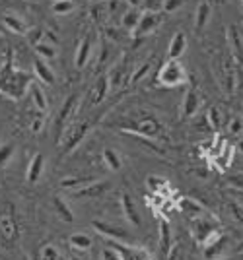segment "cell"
<instances>
[{"mask_svg":"<svg viewBox=\"0 0 243 260\" xmlns=\"http://www.w3.org/2000/svg\"><path fill=\"white\" fill-rule=\"evenodd\" d=\"M29 86H32V78L14 66L10 51L4 66L0 68V93L10 99H22Z\"/></svg>","mask_w":243,"mask_h":260,"instance_id":"6da1fadb","label":"cell"},{"mask_svg":"<svg viewBox=\"0 0 243 260\" xmlns=\"http://www.w3.org/2000/svg\"><path fill=\"white\" fill-rule=\"evenodd\" d=\"M158 82H160V86L166 87L185 86L187 84V72H185V68L179 60H167L158 72Z\"/></svg>","mask_w":243,"mask_h":260,"instance_id":"7a4b0ae2","label":"cell"},{"mask_svg":"<svg viewBox=\"0 0 243 260\" xmlns=\"http://www.w3.org/2000/svg\"><path fill=\"white\" fill-rule=\"evenodd\" d=\"M92 225H94V229H96L100 235H103V237L109 239V241L129 243V241L133 239L129 229L121 228V225H115V223H107V221H101V219H94Z\"/></svg>","mask_w":243,"mask_h":260,"instance_id":"3957f363","label":"cell"},{"mask_svg":"<svg viewBox=\"0 0 243 260\" xmlns=\"http://www.w3.org/2000/svg\"><path fill=\"white\" fill-rule=\"evenodd\" d=\"M20 235V229L16 223V217L12 214V210H2L0 208V237L6 243H14Z\"/></svg>","mask_w":243,"mask_h":260,"instance_id":"277c9868","label":"cell"},{"mask_svg":"<svg viewBox=\"0 0 243 260\" xmlns=\"http://www.w3.org/2000/svg\"><path fill=\"white\" fill-rule=\"evenodd\" d=\"M127 132H134L140 138H156L160 134V122L154 117H142V119H138L136 122H133L127 128Z\"/></svg>","mask_w":243,"mask_h":260,"instance_id":"5b68a950","label":"cell"},{"mask_svg":"<svg viewBox=\"0 0 243 260\" xmlns=\"http://www.w3.org/2000/svg\"><path fill=\"white\" fill-rule=\"evenodd\" d=\"M78 95H70L67 99V103L63 105L60 109V113H58V117H56V128H58V134H63V132H67L70 128V124H72V119H74V113H76V107H78Z\"/></svg>","mask_w":243,"mask_h":260,"instance_id":"8992f818","label":"cell"},{"mask_svg":"<svg viewBox=\"0 0 243 260\" xmlns=\"http://www.w3.org/2000/svg\"><path fill=\"white\" fill-rule=\"evenodd\" d=\"M89 122H80V124H70V128L67 130L65 136V153H70L72 150H76L78 144L84 140V136L88 134Z\"/></svg>","mask_w":243,"mask_h":260,"instance_id":"52a82bcc","label":"cell"},{"mask_svg":"<svg viewBox=\"0 0 243 260\" xmlns=\"http://www.w3.org/2000/svg\"><path fill=\"white\" fill-rule=\"evenodd\" d=\"M109 247L117 250L123 256V260H152L150 252L142 247H131V245H125V243H117V241H111Z\"/></svg>","mask_w":243,"mask_h":260,"instance_id":"ba28073f","label":"cell"},{"mask_svg":"<svg viewBox=\"0 0 243 260\" xmlns=\"http://www.w3.org/2000/svg\"><path fill=\"white\" fill-rule=\"evenodd\" d=\"M160 25V14H156V12H144L142 10V16H140V22L136 25V29L133 31L134 37H146L148 33H152Z\"/></svg>","mask_w":243,"mask_h":260,"instance_id":"9c48e42d","label":"cell"},{"mask_svg":"<svg viewBox=\"0 0 243 260\" xmlns=\"http://www.w3.org/2000/svg\"><path fill=\"white\" fill-rule=\"evenodd\" d=\"M109 87H111V80H109V74H103L96 80V84L89 87V99H92V105L96 107V105H100L103 99L107 98V93H109Z\"/></svg>","mask_w":243,"mask_h":260,"instance_id":"30bf717a","label":"cell"},{"mask_svg":"<svg viewBox=\"0 0 243 260\" xmlns=\"http://www.w3.org/2000/svg\"><path fill=\"white\" fill-rule=\"evenodd\" d=\"M200 107V95L199 91H197V87H189L187 93H185V98H183V105H181V113H183V117L185 119H191V117H195L197 115V111Z\"/></svg>","mask_w":243,"mask_h":260,"instance_id":"8fae6325","label":"cell"},{"mask_svg":"<svg viewBox=\"0 0 243 260\" xmlns=\"http://www.w3.org/2000/svg\"><path fill=\"white\" fill-rule=\"evenodd\" d=\"M216 229H220V225L218 223H212V221H208V219H195L193 221V233H195V239L199 241L200 245H204V241L216 231Z\"/></svg>","mask_w":243,"mask_h":260,"instance_id":"7c38bea8","label":"cell"},{"mask_svg":"<svg viewBox=\"0 0 243 260\" xmlns=\"http://www.w3.org/2000/svg\"><path fill=\"white\" fill-rule=\"evenodd\" d=\"M43 171H45V155L41 152H37L32 157V161L27 165V171H25V177H27V181L32 184H35L41 177H43Z\"/></svg>","mask_w":243,"mask_h":260,"instance_id":"4fadbf2b","label":"cell"},{"mask_svg":"<svg viewBox=\"0 0 243 260\" xmlns=\"http://www.w3.org/2000/svg\"><path fill=\"white\" fill-rule=\"evenodd\" d=\"M185 51H187V35L183 31H177L167 47V56H169V60H179Z\"/></svg>","mask_w":243,"mask_h":260,"instance_id":"5bb4252c","label":"cell"},{"mask_svg":"<svg viewBox=\"0 0 243 260\" xmlns=\"http://www.w3.org/2000/svg\"><path fill=\"white\" fill-rule=\"evenodd\" d=\"M171 254V228L167 221L160 223V260H169Z\"/></svg>","mask_w":243,"mask_h":260,"instance_id":"9a60e30c","label":"cell"},{"mask_svg":"<svg viewBox=\"0 0 243 260\" xmlns=\"http://www.w3.org/2000/svg\"><path fill=\"white\" fill-rule=\"evenodd\" d=\"M121 208H123V214H125V217H127L129 223H133V225H136V228L142 223L140 214H138V210H136V206H134V200L127 194V192L121 196Z\"/></svg>","mask_w":243,"mask_h":260,"instance_id":"2e32d148","label":"cell"},{"mask_svg":"<svg viewBox=\"0 0 243 260\" xmlns=\"http://www.w3.org/2000/svg\"><path fill=\"white\" fill-rule=\"evenodd\" d=\"M92 49H94V37H84L82 43L78 45V51H76V58H74V64L76 68H84L88 64L89 56H92Z\"/></svg>","mask_w":243,"mask_h":260,"instance_id":"e0dca14e","label":"cell"},{"mask_svg":"<svg viewBox=\"0 0 243 260\" xmlns=\"http://www.w3.org/2000/svg\"><path fill=\"white\" fill-rule=\"evenodd\" d=\"M34 70H35V76H37V80L41 84H47V86L55 84V74H53V70L47 66V62H45L41 56H37L34 60Z\"/></svg>","mask_w":243,"mask_h":260,"instance_id":"ac0fdd59","label":"cell"},{"mask_svg":"<svg viewBox=\"0 0 243 260\" xmlns=\"http://www.w3.org/2000/svg\"><path fill=\"white\" fill-rule=\"evenodd\" d=\"M107 188H109V183L94 181V183H89V184H86V186H82V188L74 190L72 194L76 196V198H84V196H100V194H103Z\"/></svg>","mask_w":243,"mask_h":260,"instance_id":"d6986e66","label":"cell"},{"mask_svg":"<svg viewBox=\"0 0 243 260\" xmlns=\"http://www.w3.org/2000/svg\"><path fill=\"white\" fill-rule=\"evenodd\" d=\"M210 16H212V8L208 2H200L195 12V31H202L208 23Z\"/></svg>","mask_w":243,"mask_h":260,"instance_id":"ffe728a7","label":"cell"},{"mask_svg":"<svg viewBox=\"0 0 243 260\" xmlns=\"http://www.w3.org/2000/svg\"><path fill=\"white\" fill-rule=\"evenodd\" d=\"M27 91H29V98L34 99L35 109H37L39 113H45V111L49 109V103H47V98H45L41 86H39V84H35V82H32V86H29Z\"/></svg>","mask_w":243,"mask_h":260,"instance_id":"44dd1931","label":"cell"},{"mask_svg":"<svg viewBox=\"0 0 243 260\" xmlns=\"http://www.w3.org/2000/svg\"><path fill=\"white\" fill-rule=\"evenodd\" d=\"M233 150H235V148H233L232 144L226 142V144L222 146L220 152L214 155V161H218V169H220V171H226V169L230 167V163H232V159H233Z\"/></svg>","mask_w":243,"mask_h":260,"instance_id":"7402d4cb","label":"cell"},{"mask_svg":"<svg viewBox=\"0 0 243 260\" xmlns=\"http://www.w3.org/2000/svg\"><path fill=\"white\" fill-rule=\"evenodd\" d=\"M140 16H142L140 8H129V10L123 14L121 25L127 29V31L133 33L134 29H136V25H138V22H140Z\"/></svg>","mask_w":243,"mask_h":260,"instance_id":"603a6c76","label":"cell"},{"mask_svg":"<svg viewBox=\"0 0 243 260\" xmlns=\"http://www.w3.org/2000/svg\"><path fill=\"white\" fill-rule=\"evenodd\" d=\"M55 212L56 216L60 217L65 223H74V214H72V208L68 206V202L65 198H60V196H56L55 198Z\"/></svg>","mask_w":243,"mask_h":260,"instance_id":"cb8c5ba5","label":"cell"},{"mask_svg":"<svg viewBox=\"0 0 243 260\" xmlns=\"http://www.w3.org/2000/svg\"><path fill=\"white\" fill-rule=\"evenodd\" d=\"M2 22H4V25H6L10 31L18 33V35H25L27 29H29L22 18H18V16H14V14H6V16L2 18Z\"/></svg>","mask_w":243,"mask_h":260,"instance_id":"d4e9b609","label":"cell"},{"mask_svg":"<svg viewBox=\"0 0 243 260\" xmlns=\"http://www.w3.org/2000/svg\"><path fill=\"white\" fill-rule=\"evenodd\" d=\"M68 243H70V247L74 250H78V252L92 249V239H89L86 233H74V235H70V237H68Z\"/></svg>","mask_w":243,"mask_h":260,"instance_id":"484cf974","label":"cell"},{"mask_svg":"<svg viewBox=\"0 0 243 260\" xmlns=\"http://www.w3.org/2000/svg\"><path fill=\"white\" fill-rule=\"evenodd\" d=\"M101 155H103V161H105V165L109 167L111 171H119V169H121V165H123L121 155L115 152L113 148H105Z\"/></svg>","mask_w":243,"mask_h":260,"instance_id":"4316f807","label":"cell"},{"mask_svg":"<svg viewBox=\"0 0 243 260\" xmlns=\"http://www.w3.org/2000/svg\"><path fill=\"white\" fill-rule=\"evenodd\" d=\"M96 179H89V177H67V179H63L60 181V186L63 188H72V192L78 190V188H82V186H86V184L94 183Z\"/></svg>","mask_w":243,"mask_h":260,"instance_id":"83f0119b","label":"cell"},{"mask_svg":"<svg viewBox=\"0 0 243 260\" xmlns=\"http://www.w3.org/2000/svg\"><path fill=\"white\" fill-rule=\"evenodd\" d=\"M148 188H150V192L152 194H160V196H166V188H167V181L166 179H162V177H148Z\"/></svg>","mask_w":243,"mask_h":260,"instance_id":"f1b7e54d","label":"cell"},{"mask_svg":"<svg viewBox=\"0 0 243 260\" xmlns=\"http://www.w3.org/2000/svg\"><path fill=\"white\" fill-rule=\"evenodd\" d=\"M74 8H76L74 0H55L53 2V12L56 16H68L74 12Z\"/></svg>","mask_w":243,"mask_h":260,"instance_id":"f546056e","label":"cell"},{"mask_svg":"<svg viewBox=\"0 0 243 260\" xmlns=\"http://www.w3.org/2000/svg\"><path fill=\"white\" fill-rule=\"evenodd\" d=\"M35 51H37V54L41 56V58H55L56 56V45H53V43H49V41H41L39 45H35L34 47Z\"/></svg>","mask_w":243,"mask_h":260,"instance_id":"4dcf8cb0","label":"cell"},{"mask_svg":"<svg viewBox=\"0 0 243 260\" xmlns=\"http://www.w3.org/2000/svg\"><path fill=\"white\" fill-rule=\"evenodd\" d=\"M179 208H181L185 214H189V216H193V217H199L200 214H202V208H200L197 202H193L191 198L181 200V202H179Z\"/></svg>","mask_w":243,"mask_h":260,"instance_id":"1f68e13d","label":"cell"},{"mask_svg":"<svg viewBox=\"0 0 243 260\" xmlns=\"http://www.w3.org/2000/svg\"><path fill=\"white\" fill-rule=\"evenodd\" d=\"M150 68H152V58L144 60L142 64L136 68V72H133V76H131V84H138V82H140V80L150 72Z\"/></svg>","mask_w":243,"mask_h":260,"instance_id":"d6a6232c","label":"cell"},{"mask_svg":"<svg viewBox=\"0 0 243 260\" xmlns=\"http://www.w3.org/2000/svg\"><path fill=\"white\" fill-rule=\"evenodd\" d=\"M206 119H208V124H210V128L214 130V132H218L222 126V115H220V111L216 107H212L208 109V115H206Z\"/></svg>","mask_w":243,"mask_h":260,"instance_id":"836d02e7","label":"cell"},{"mask_svg":"<svg viewBox=\"0 0 243 260\" xmlns=\"http://www.w3.org/2000/svg\"><path fill=\"white\" fill-rule=\"evenodd\" d=\"M228 210L237 223H243V204L237 200H228Z\"/></svg>","mask_w":243,"mask_h":260,"instance_id":"e575fe53","label":"cell"},{"mask_svg":"<svg viewBox=\"0 0 243 260\" xmlns=\"http://www.w3.org/2000/svg\"><path fill=\"white\" fill-rule=\"evenodd\" d=\"M14 152H16V148H14L12 144L0 146V167H4V165L10 163V159L14 157Z\"/></svg>","mask_w":243,"mask_h":260,"instance_id":"d590c367","label":"cell"},{"mask_svg":"<svg viewBox=\"0 0 243 260\" xmlns=\"http://www.w3.org/2000/svg\"><path fill=\"white\" fill-rule=\"evenodd\" d=\"M39 254H41V260H60V252H58V249H56L55 245H51V243H47Z\"/></svg>","mask_w":243,"mask_h":260,"instance_id":"8d00e7d4","label":"cell"},{"mask_svg":"<svg viewBox=\"0 0 243 260\" xmlns=\"http://www.w3.org/2000/svg\"><path fill=\"white\" fill-rule=\"evenodd\" d=\"M25 37H27V41L35 47V45H39L41 41H45V31L41 27H32V29H27Z\"/></svg>","mask_w":243,"mask_h":260,"instance_id":"74e56055","label":"cell"},{"mask_svg":"<svg viewBox=\"0 0 243 260\" xmlns=\"http://www.w3.org/2000/svg\"><path fill=\"white\" fill-rule=\"evenodd\" d=\"M164 4H166V0H142V10L160 14L164 10Z\"/></svg>","mask_w":243,"mask_h":260,"instance_id":"f35d334b","label":"cell"},{"mask_svg":"<svg viewBox=\"0 0 243 260\" xmlns=\"http://www.w3.org/2000/svg\"><path fill=\"white\" fill-rule=\"evenodd\" d=\"M228 184H230V188H233V190L243 192V175H232L228 179Z\"/></svg>","mask_w":243,"mask_h":260,"instance_id":"ab89813d","label":"cell"},{"mask_svg":"<svg viewBox=\"0 0 243 260\" xmlns=\"http://www.w3.org/2000/svg\"><path fill=\"white\" fill-rule=\"evenodd\" d=\"M181 6H183V0H166L164 12H166V14H173V12H177Z\"/></svg>","mask_w":243,"mask_h":260,"instance_id":"60d3db41","label":"cell"},{"mask_svg":"<svg viewBox=\"0 0 243 260\" xmlns=\"http://www.w3.org/2000/svg\"><path fill=\"white\" fill-rule=\"evenodd\" d=\"M41 128H43V113H37V115L34 117V120H32V130L37 134Z\"/></svg>","mask_w":243,"mask_h":260,"instance_id":"b9f144b4","label":"cell"},{"mask_svg":"<svg viewBox=\"0 0 243 260\" xmlns=\"http://www.w3.org/2000/svg\"><path fill=\"white\" fill-rule=\"evenodd\" d=\"M103 260H123V256L113 247H109V249L103 250Z\"/></svg>","mask_w":243,"mask_h":260,"instance_id":"7bdbcfd3","label":"cell"},{"mask_svg":"<svg viewBox=\"0 0 243 260\" xmlns=\"http://www.w3.org/2000/svg\"><path fill=\"white\" fill-rule=\"evenodd\" d=\"M241 130H243V124L239 119H233L230 122V134H241Z\"/></svg>","mask_w":243,"mask_h":260,"instance_id":"ee69618b","label":"cell"},{"mask_svg":"<svg viewBox=\"0 0 243 260\" xmlns=\"http://www.w3.org/2000/svg\"><path fill=\"white\" fill-rule=\"evenodd\" d=\"M230 35H232V43H233V47H235V51L241 53V41H239V35H237V31H235V27L230 29Z\"/></svg>","mask_w":243,"mask_h":260,"instance_id":"f6af8a7d","label":"cell"},{"mask_svg":"<svg viewBox=\"0 0 243 260\" xmlns=\"http://www.w3.org/2000/svg\"><path fill=\"white\" fill-rule=\"evenodd\" d=\"M131 8H142V0H125Z\"/></svg>","mask_w":243,"mask_h":260,"instance_id":"bcb514c9","label":"cell"},{"mask_svg":"<svg viewBox=\"0 0 243 260\" xmlns=\"http://www.w3.org/2000/svg\"><path fill=\"white\" fill-rule=\"evenodd\" d=\"M239 150L243 152V140H239Z\"/></svg>","mask_w":243,"mask_h":260,"instance_id":"7dc6e473","label":"cell"},{"mask_svg":"<svg viewBox=\"0 0 243 260\" xmlns=\"http://www.w3.org/2000/svg\"><path fill=\"white\" fill-rule=\"evenodd\" d=\"M70 260H80L78 256H70Z\"/></svg>","mask_w":243,"mask_h":260,"instance_id":"c3c4849f","label":"cell"},{"mask_svg":"<svg viewBox=\"0 0 243 260\" xmlns=\"http://www.w3.org/2000/svg\"><path fill=\"white\" fill-rule=\"evenodd\" d=\"M224 260H232V258H224Z\"/></svg>","mask_w":243,"mask_h":260,"instance_id":"681fc988","label":"cell"},{"mask_svg":"<svg viewBox=\"0 0 243 260\" xmlns=\"http://www.w3.org/2000/svg\"><path fill=\"white\" fill-rule=\"evenodd\" d=\"M241 2H243V0H241Z\"/></svg>","mask_w":243,"mask_h":260,"instance_id":"f907efd6","label":"cell"}]
</instances>
